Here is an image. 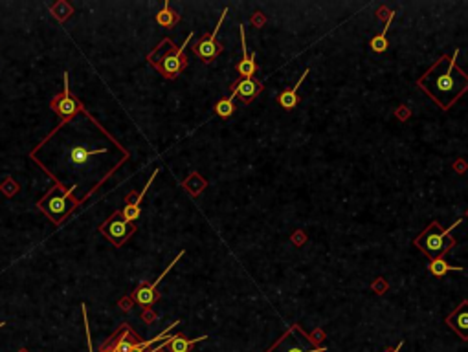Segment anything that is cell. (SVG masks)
I'll return each instance as SVG.
<instances>
[{
  "label": "cell",
  "mask_w": 468,
  "mask_h": 352,
  "mask_svg": "<svg viewBox=\"0 0 468 352\" xmlns=\"http://www.w3.org/2000/svg\"><path fill=\"white\" fill-rule=\"evenodd\" d=\"M457 55L459 50L453 55H442L417 81V86L442 110L452 108L468 92V74L457 66Z\"/></svg>",
  "instance_id": "6da1fadb"
},
{
  "label": "cell",
  "mask_w": 468,
  "mask_h": 352,
  "mask_svg": "<svg viewBox=\"0 0 468 352\" xmlns=\"http://www.w3.org/2000/svg\"><path fill=\"white\" fill-rule=\"evenodd\" d=\"M191 37L193 33H189L186 43L182 44V46H176L169 37L162 39L156 44V48L147 55V63L151 66H155L165 79H176L187 68V64H189L184 50H186V44H189Z\"/></svg>",
  "instance_id": "7a4b0ae2"
},
{
  "label": "cell",
  "mask_w": 468,
  "mask_h": 352,
  "mask_svg": "<svg viewBox=\"0 0 468 352\" xmlns=\"http://www.w3.org/2000/svg\"><path fill=\"white\" fill-rule=\"evenodd\" d=\"M459 224H461V219H457L452 226H448V228H442L437 220H433V222L428 224V228H424V230L420 231L419 237L413 240V244H415L426 257H430L431 261H433V259H439V257H444L448 251L455 246V239H453L450 233H452L453 228H457Z\"/></svg>",
  "instance_id": "3957f363"
},
{
  "label": "cell",
  "mask_w": 468,
  "mask_h": 352,
  "mask_svg": "<svg viewBox=\"0 0 468 352\" xmlns=\"http://www.w3.org/2000/svg\"><path fill=\"white\" fill-rule=\"evenodd\" d=\"M266 352H329L325 347L318 345L307 332L294 323L283 332V336L277 339Z\"/></svg>",
  "instance_id": "277c9868"
},
{
  "label": "cell",
  "mask_w": 468,
  "mask_h": 352,
  "mask_svg": "<svg viewBox=\"0 0 468 352\" xmlns=\"http://www.w3.org/2000/svg\"><path fill=\"white\" fill-rule=\"evenodd\" d=\"M70 191H64L61 186H55L53 189H50L48 195L39 202V209L46 213L52 222L55 224H61L64 220V217L70 213V209L75 208V204L68 202Z\"/></svg>",
  "instance_id": "5b68a950"
},
{
  "label": "cell",
  "mask_w": 468,
  "mask_h": 352,
  "mask_svg": "<svg viewBox=\"0 0 468 352\" xmlns=\"http://www.w3.org/2000/svg\"><path fill=\"white\" fill-rule=\"evenodd\" d=\"M99 233L108 239L114 246H123L134 233H136V226L133 222H127L123 219L122 211H114L108 219L99 226Z\"/></svg>",
  "instance_id": "8992f818"
},
{
  "label": "cell",
  "mask_w": 468,
  "mask_h": 352,
  "mask_svg": "<svg viewBox=\"0 0 468 352\" xmlns=\"http://www.w3.org/2000/svg\"><path fill=\"white\" fill-rule=\"evenodd\" d=\"M226 15H228V8H224L222 10V15L218 19L213 33H204L202 37L198 39V43H195L191 46L193 54L198 55V59H200L202 63H211V61H215L218 55L222 54L224 48H222V44L217 41V33H218V30H220V26H222V21L226 19Z\"/></svg>",
  "instance_id": "52a82bcc"
},
{
  "label": "cell",
  "mask_w": 468,
  "mask_h": 352,
  "mask_svg": "<svg viewBox=\"0 0 468 352\" xmlns=\"http://www.w3.org/2000/svg\"><path fill=\"white\" fill-rule=\"evenodd\" d=\"M50 107H52L53 112L57 114V116L61 117L63 121H68V119L75 117L77 114L81 112V110H83V103H81L75 96H72V92H70L68 74H64V88H63V92L53 97L52 103H50Z\"/></svg>",
  "instance_id": "ba28073f"
},
{
  "label": "cell",
  "mask_w": 468,
  "mask_h": 352,
  "mask_svg": "<svg viewBox=\"0 0 468 352\" xmlns=\"http://www.w3.org/2000/svg\"><path fill=\"white\" fill-rule=\"evenodd\" d=\"M180 257H184V250H182L180 253L175 257V261L171 262L169 266H167L164 272H162V275H158V279H155V283H151V284L142 283V284H140L138 288L133 292V299H134V301H136L138 304H142V306H153V304H155L156 301H158V297H160L158 292H156V286H158V284L162 283V279H164L165 275L171 272V268H173L176 262L180 261Z\"/></svg>",
  "instance_id": "9c48e42d"
},
{
  "label": "cell",
  "mask_w": 468,
  "mask_h": 352,
  "mask_svg": "<svg viewBox=\"0 0 468 352\" xmlns=\"http://www.w3.org/2000/svg\"><path fill=\"white\" fill-rule=\"evenodd\" d=\"M263 88H265V85L261 81H257L256 77H239L229 86V90H231L229 97H239L245 105H250L252 99L259 96Z\"/></svg>",
  "instance_id": "30bf717a"
},
{
  "label": "cell",
  "mask_w": 468,
  "mask_h": 352,
  "mask_svg": "<svg viewBox=\"0 0 468 352\" xmlns=\"http://www.w3.org/2000/svg\"><path fill=\"white\" fill-rule=\"evenodd\" d=\"M158 174V169H155V172L151 174V178L147 180V184H145V187L140 191V195H134V193H129L127 197H125V206H123L122 209V215L123 219L127 220V222H133V220H136L140 217V213H142V200H144L145 193L149 191L151 184L155 182V176Z\"/></svg>",
  "instance_id": "8fae6325"
},
{
  "label": "cell",
  "mask_w": 468,
  "mask_h": 352,
  "mask_svg": "<svg viewBox=\"0 0 468 352\" xmlns=\"http://www.w3.org/2000/svg\"><path fill=\"white\" fill-rule=\"evenodd\" d=\"M450 328L457 334L463 341H468V299H463L459 306L453 310L452 314L444 319Z\"/></svg>",
  "instance_id": "7c38bea8"
},
{
  "label": "cell",
  "mask_w": 468,
  "mask_h": 352,
  "mask_svg": "<svg viewBox=\"0 0 468 352\" xmlns=\"http://www.w3.org/2000/svg\"><path fill=\"white\" fill-rule=\"evenodd\" d=\"M241 48H243V61H241L235 70L239 72V77H254L257 72V64H256V57L257 54H250L248 48H246V33H245V26L241 24Z\"/></svg>",
  "instance_id": "4fadbf2b"
},
{
  "label": "cell",
  "mask_w": 468,
  "mask_h": 352,
  "mask_svg": "<svg viewBox=\"0 0 468 352\" xmlns=\"http://www.w3.org/2000/svg\"><path fill=\"white\" fill-rule=\"evenodd\" d=\"M307 75H309V68L305 70L303 74H301V77L298 79V83L290 88V90H285V92H281L279 96H277V103L281 105L285 110H292L296 105L299 103V99H298V88L301 86V83H303L305 79H307Z\"/></svg>",
  "instance_id": "5bb4252c"
},
{
  "label": "cell",
  "mask_w": 468,
  "mask_h": 352,
  "mask_svg": "<svg viewBox=\"0 0 468 352\" xmlns=\"http://www.w3.org/2000/svg\"><path fill=\"white\" fill-rule=\"evenodd\" d=\"M138 334L131 328L129 325H123L118 334V343H116V352H133L134 345L138 343Z\"/></svg>",
  "instance_id": "9a60e30c"
},
{
  "label": "cell",
  "mask_w": 468,
  "mask_h": 352,
  "mask_svg": "<svg viewBox=\"0 0 468 352\" xmlns=\"http://www.w3.org/2000/svg\"><path fill=\"white\" fill-rule=\"evenodd\" d=\"M204 339H208V336H200V337H195V339H187L184 334H176V336L171 337L167 348H169V352H191V348L195 347L198 341H204Z\"/></svg>",
  "instance_id": "2e32d148"
},
{
  "label": "cell",
  "mask_w": 468,
  "mask_h": 352,
  "mask_svg": "<svg viewBox=\"0 0 468 352\" xmlns=\"http://www.w3.org/2000/svg\"><path fill=\"white\" fill-rule=\"evenodd\" d=\"M101 152H103V149L88 150V149H85L83 145H77V147H74V149L70 150V163L74 167H83L90 161L92 156L101 154Z\"/></svg>",
  "instance_id": "e0dca14e"
},
{
  "label": "cell",
  "mask_w": 468,
  "mask_h": 352,
  "mask_svg": "<svg viewBox=\"0 0 468 352\" xmlns=\"http://www.w3.org/2000/svg\"><path fill=\"white\" fill-rule=\"evenodd\" d=\"M395 17V11H389L388 19H386V26H384L382 33L380 35H375V37L371 39V50L375 52V54H384L386 50H388V32H389V26H391V21H393Z\"/></svg>",
  "instance_id": "ac0fdd59"
},
{
  "label": "cell",
  "mask_w": 468,
  "mask_h": 352,
  "mask_svg": "<svg viewBox=\"0 0 468 352\" xmlns=\"http://www.w3.org/2000/svg\"><path fill=\"white\" fill-rule=\"evenodd\" d=\"M428 270L430 273H433L435 277H444L448 272H464L463 266H452L444 261V257H439V259H433V261L428 264Z\"/></svg>",
  "instance_id": "d6986e66"
},
{
  "label": "cell",
  "mask_w": 468,
  "mask_h": 352,
  "mask_svg": "<svg viewBox=\"0 0 468 352\" xmlns=\"http://www.w3.org/2000/svg\"><path fill=\"white\" fill-rule=\"evenodd\" d=\"M178 21H180V15H178L176 11L171 10L169 2H165L164 8H162L158 13H156V22H158L160 26H164V28H173Z\"/></svg>",
  "instance_id": "ffe728a7"
},
{
  "label": "cell",
  "mask_w": 468,
  "mask_h": 352,
  "mask_svg": "<svg viewBox=\"0 0 468 352\" xmlns=\"http://www.w3.org/2000/svg\"><path fill=\"white\" fill-rule=\"evenodd\" d=\"M233 112H235L233 97H222V99H218V101L215 103V114L220 116L222 119L231 117L233 116Z\"/></svg>",
  "instance_id": "44dd1931"
},
{
  "label": "cell",
  "mask_w": 468,
  "mask_h": 352,
  "mask_svg": "<svg viewBox=\"0 0 468 352\" xmlns=\"http://www.w3.org/2000/svg\"><path fill=\"white\" fill-rule=\"evenodd\" d=\"M72 11H74V8L70 4H66V2H59V4L52 6V13L55 15V19H57L59 22L66 21V19L72 15Z\"/></svg>",
  "instance_id": "7402d4cb"
},
{
  "label": "cell",
  "mask_w": 468,
  "mask_h": 352,
  "mask_svg": "<svg viewBox=\"0 0 468 352\" xmlns=\"http://www.w3.org/2000/svg\"><path fill=\"white\" fill-rule=\"evenodd\" d=\"M118 334H120V330L114 332V336L108 339V341L105 343V345H101V348H99V352H116V343H118Z\"/></svg>",
  "instance_id": "603a6c76"
},
{
  "label": "cell",
  "mask_w": 468,
  "mask_h": 352,
  "mask_svg": "<svg viewBox=\"0 0 468 352\" xmlns=\"http://www.w3.org/2000/svg\"><path fill=\"white\" fill-rule=\"evenodd\" d=\"M81 308H83V315H85V323H86V337H88V352H94V350H92V341H90V330H88V317H86V306H85V304H83Z\"/></svg>",
  "instance_id": "cb8c5ba5"
},
{
  "label": "cell",
  "mask_w": 468,
  "mask_h": 352,
  "mask_svg": "<svg viewBox=\"0 0 468 352\" xmlns=\"http://www.w3.org/2000/svg\"><path fill=\"white\" fill-rule=\"evenodd\" d=\"M402 347H404V341H400L395 348H386L384 352H400V348H402Z\"/></svg>",
  "instance_id": "d4e9b609"
},
{
  "label": "cell",
  "mask_w": 468,
  "mask_h": 352,
  "mask_svg": "<svg viewBox=\"0 0 468 352\" xmlns=\"http://www.w3.org/2000/svg\"><path fill=\"white\" fill-rule=\"evenodd\" d=\"M4 325H6V323H0V326H4Z\"/></svg>",
  "instance_id": "484cf974"
}]
</instances>
